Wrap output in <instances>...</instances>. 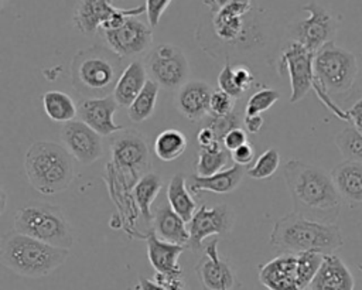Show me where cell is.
<instances>
[{
  "mask_svg": "<svg viewBox=\"0 0 362 290\" xmlns=\"http://www.w3.org/2000/svg\"><path fill=\"white\" fill-rule=\"evenodd\" d=\"M341 198L351 207H362V163L344 160L331 170Z\"/></svg>",
  "mask_w": 362,
  "mask_h": 290,
  "instance_id": "23",
  "label": "cell"
},
{
  "mask_svg": "<svg viewBox=\"0 0 362 290\" xmlns=\"http://www.w3.org/2000/svg\"><path fill=\"white\" fill-rule=\"evenodd\" d=\"M229 160L230 153L223 147L222 143L214 144L211 147H199L195 163L197 175L206 177L219 173L226 168Z\"/></svg>",
  "mask_w": 362,
  "mask_h": 290,
  "instance_id": "31",
  "label": "cell"
},
{
  "mask_svg": "<svg viewBox=\"0 0 362 290\" xmlns=\"http://www.w3.org/2000/svg\"><path fill=\"white\" fill-rule=\"evenodd\" d=\"M6 3H7V0H1V6H3V7L6 6Z\"/></svg>",
  "mask_w": 362,
  "mask_h": 290,
  "instance_id": "49",
  "label": "cell"
},
{
  "mask_svg": "<svg viewBox=\"0 0 362 290\" xmlns=\"http://www.w3.org/2000/svg\"><path fill=\"white\" fill-rule=\"evenodd\" d=\"M139 290H164L163 286H160L154 279H146V277H140L139 279V284H137Z\"/></svg>",
  "mask_w": 362,
  "mask_h": 290,
  "instance_id": "48",
  "label": "cell"
},
{
  "mask_svg": "<svg viewBox=\"0 0 362 290\" xmlns=\"http://www.w3.org/2000/svg\"><path fill=\"white\" fill-rule=\"evenodd\" d=\"M259 280L267 290H303L298 279L297 255L280 253L260 265Z\"/></svg>",
  "mask_w": 362,
  "mask_h": 290,
  "instance_id": "18",
  "label": "cell"
},
{
  "mask_svg": "<svg viewBox=\"0 0 362 290\" xmlns=\"http://www.w3.org/2000/svg\"><path fill=\"white\" fill-rule=\"evenodd\" d=\"M14 231L64 249H71L75 240L72 226L61 208L47 202L18 208L14 215Z\"/></svg>",
  "mask_w": 362,
  "mask_h": 290,
  "instance_id": "7",
  "label": "cell"
},
{
  "mask_svg": "<svg viewBox=\"0 0 362 290\" xmlns=\"http://www.w3.org/2000/svg\"><path fill=\"white\" fill-rule=\"evenodd\" d=\"M235 102L236 99L230 95L225 93L223 91L218 89L212 92L211 102H209V115L211 116H226L235 112Z\"/></svg>",
  "mask_w": 362,
  "mask_h": 290,
  "instance_id": "39",
  "label": "cell"
},
{
  "mask_svg": "<svg viewBox=\"0 0 362 290\" xmlns=\"http://www.w3.org/2000/svg\"><path fill=\"white\" fill-rule=\"evenodd\" d=\"M117 108L119 105L113 95L105 98H82L78 103V117L100 136H110L124 129L113 120Z\"/></svg>",
  "mask_w": 362,
  "mask_h": 290,
  "instance_id": "17",
  "label": "cell"
},
{
  "mask_svg": "<svg viewBox=\"0 0 362 290\" xmlns=\"http://www.w3.org/2000/svg\"><path fill=\"white\" fill-rule=\"evenodd\" d=\"M69 256V249L57 248L16 231L4 235L0 245L1 263L24 277H44L51 274Z\"/></svg>",
  "mask_w": 362,
  "mask_h": 290,
  "instance_id": "5",
  "label": "cell"
},
{
  "mask_svg": "<svg viewBox=\"0 0 362 290\" xmlns=\"http://www.w3.org/2000/svg\"><path fill=\"white\" fill-rule=\"evenodd\" d=\"M310 290H354L355 280L349 267L335 253L324 255L322 263L314 276Z\"/></svg>",
  "mask_w": 362,
  "mask_h": 290,
  "instance_id": "21",
  "label": "cell"
},
{
  "mask_svg": "<svg viewBox=\"0 0 362 290\" xmlns=\"http://www.w3.org/2000/svg\"><path fill=\"white\" fill-rule=\"evenodd\" d=\"M195 273L205 290H232L238 282L229 260L219 256L218 239L204 246V256L198 260Z\"/></svg>",
  "mask_w": 362,
  "mask_h": 290,
  "instance_id": "16",
  "label": "cell"
},
{
  "mask_svg": "<svg viewBox=\"0 0 362 290\" xmlns=\"http://www.w3.org/2000/svg\"><path fill=\"white\" fill-rule=\"evenodd\" d=\"M112 163L116 173L136 184L140 177L150 173V153L144 136L134 129H123L110 143Z\"/></svg>",
  "mask_w": 362,
  "mask_h": 290,
  "instance_id": "9",
  "label": "cell"
},
{
  "mask_svg": "<svg viewBox=\"0 0 362 290\" xmlns=\"http://www.w3.org/2000/svg\"><path fill=\"white\" fill-rule=\"evenodd\" d=\"M45 115L58 123H68L78 116V103L65 92L48 91L42 96Z\"/></svg>",
  "mask_w": 362,
  "mask_h": 290,
  "instance_id": "30",
  "label": "cell"
},
{
  "mask_svg": "<svg viewBox=\"0 0 362 290\" xmlns=\"http://www.w3.org/2000/svg\"><path fill=\"white\" fill-rule=\"evenodd\" d=\"M255 75L245 64L232 65L226 62L218 75V88L236 100L240 99L253 85Z\"/></svg>",
  "mask_w": 362,
  "mask_h": 290,
  "instance_id": "27",
  "label": "cell"
},
{
  "mask_svg": "<svg viewBox=\"0 0 362 290\" xmlns=\"http://www.w3.org/2000/svg\"><path fill=\"white\" fill-rule=\"evenodd\" d=\"M187 137L177 129H167L157 134L154 141V153L163 161L178 158L187 149Z\"/></svg>",
  "mask_w": 362,
  "mask_h": 290,
  "instance_id": "33",
  "label": "cell"
},
{
  "mask_svg": "<svg viewBox=\"0 0 362 290\" xmlns=\"http://www.w3.org/2000/svg\"><path fill=\"white\" fill-rule=\"evenodd\" d=\"M147 75L148 74L143 61L133 59L124 66L112 93L119 106L129 108L132 105L150 79Z\"/></svg>",
  "mask_w": 362,
  "mask_h": 290,
  "instance_id": "25",
  "label": "cell"
},
{
  "mask_svg": "<svg viewBox=\"0 0 362 290\" xmlns=\"http://www.w3.org/2000/svg\"><path fill=\"white\" fill-rule=\"evenodd\" d=\"M314 74L313 89L320 100L339 119L349 122L348 113L342 112L331 96L345 93L354 86L358 76L356 57L334 41L327 42L314 55Z\"/></svg>",
  "mask_w": 362,
  "mask_h": 290,
  "instance_id": "4",
  "label": "cell"
},
{
  "mask_svg": "<svg viewBox=\"0 0 362 290\" xmlns=\"http://www.w3.org/2000/svg\"><path fill=\"white\" fill-rule=\"evenodd\" d=\"M233 226V212L226 204H218L212 208L201 205L189 221V243L194 250L204 249V240L211 235H226Z\"/></svg>",
  "mask_w": 362,
  "mask_h": 290,
  "instance_id": "14",
  "label": "cell"
},
{
  "mask_svg": "<svg viewBox=\"0 0 362 290\" xmlns=\"http://www.w3.org/2000/svg\"><path fill=\"white\" fill-rule=\"evenodd\" d=\"M230 160L238 166H247L255 160V147L250 141L242 144L236 150L230 151Z\"/></svg>",
  "mask_w": 362,
  "mask_h": 290,
  "instance_id": "43",
  "label": "cell"
},
{
  "mask_svg": "<svg viewBox=\"0 0 362 290\" xmlns=\"http://www.w3.org/2000/svg\"><path fill=\"white\" fill-rule=\"evenodd\" d=\"M167 199L173 211L189 224L197 211V202L188 188L187 178L182 174L178 173L171 177L167 185Z\"/></svg>",
  "mask_w": 362,
  "mask_h": 290,
  "instance_id": "28",
  "label": "cell"
},
{
  "mask_svg": "<svg viewBox=\"0 0 362 290\" xmlns=\"http://www.w3.org/2000/svg\"><path fill=\"white\" fill-rule=\"evenodd\" d=\"M147 257L156 273L161 274H180L182 273L178 265V257L184 252L185 246L171 243L158 238L153 229L146 235Z\"/></svg>",
  "mask_w": 362,
  "mask_h": 290,
  "instance_id": "22",
  "label": "cell"
},
{
  "mask_svg": "<svg viewBox=\"0 0 362 290\" xmlns=\"http://www.w3.org/2000/svg\"><path fill=\"white\" fill-rule=\"evenodd\" d=\"M123 59L105 45H92L78 51L71 62V82L82 98H105L123 72Z\"/></svg>",
  "mask_w": 362,
  "mask_h": 290,
  "instance_id": "3",
  "label": "cell"
},
{
  "mask_svg": "<svg viewBox=\"0 0 362 290\" xmlns=\"http://www.w3.org/2000/svg\"><path fill=\"white\" fill-rule=\"evenodd\" d=\"M212 33L229 47H250L260 35L252 3H233L211 14Z\"/></svg>",
  "mask_w": 362,
  "mask_h": 290,
  "instance_id": "8",
  "label": "cell"
},
{
  "mask_svg": "<svg viewBox=\"0 0 362 290\" xmlns=\"http://www.w3.org/2000/svg\"><path fill=\"white\" fill-rule=\"evenodd\" d=\"M349 122L362 133V96L352 105V108L346 112Z\"/></svg>",
  "mask_w": 362,
  "mask_h": 290,
  "instance_id": "45",
  "label": "cell"
},
{
  "mask_svg": "<svg viewBox=\"0 0 362 290\" xmlns=\"http://www.w3.org/2000/svg\"><path fill=\"white\" fill-rule=\"evenodd\" d=\"M247 143V132L243 129V127H236V129H232L229 130L223 140H222V144L223 147L230 153L233 150H236L238 147H240L242 144Z\"/></svg>",
  "mask_w": 362,
  "mask_h": 290,
  "instance_id": "41",
  "label": "cell"
},
{
  "mask_svg": "<svg viewBox=\"0 0 362 290\" xmlns=\"http://www.w3.org/2000/svg\"><path fill=\"white\" fill-rule=\"evenodd\" d=\"M280 99V92L272 88H262L250 95L243 116H257L269 110Z\"/></svg>",
  "mask_w": 362,
  "mask_h": 290,
  "instance_id": "37",
  "label": "cell"
},
{
  "mask_svg": "<svg viewBox=\"0 0 362 290\" xmlns=\"http://www.w3.org/2000/svg\"><path fill=\"white\" fill-rule=\"evenodd\" d=\"M153 27L137 17H127L126 21L113 30L103 31L107 47L122 59L133 58L146 52L153 44Z\"/></svg>",
  "mask_w": 362,
  "mask_h": 290,
  "instance_id": "13",
  "label": "cell"
},
{
  "mask_svg": "<svg viewBox=\"0 0 362 290\" xmlns=\"http://www.w3.org/2000/svg\"><path fill=\"white\" fill-rule=\"evenodd\" d=\"M25 175L34 190L44 195L65 191L75 175L74 157L54 141H34L24 156Z\"/></svg>",
  "mask_w": 362,
  "mask_h": 290,
  "instance_id": "6",
  "label": "cell"
},
{
  "mask_svg": "<svg viewBox=\"0 0 362 290\" xmlns=\"http://www.w3.org/2000/svg\"><path fill=\"white\" fill-rule=\"evenodd\" d=\"M119 10L112 0H79L74 10L72 23L79 33L92 35L98 30H103Z\"/></svg>",
  "mask_w": 362,
  "mask_h": 290,
  "instance_id": "20",
  "label": "cell"
},
{
  "mask_svg": "<svg viewBox=\"0 0 362 290\" xmlns=\"http://www.w3.org/2000/svg\"><path fill=\"white\" fill-rule=\"evenodd\" d=\"M102 136L81 120H71L61 127L62 146L81 164H92L103 156Z\"/></svg>",
  "mask_w": 362,
  "mask_h": 290,
  "instance_id": "15",
  "label": "cell"
},
{
  "mask_svg": "<svg viewBox=\"0 0 362 290\" xmlns=\"http://www.w3.org/2000/svg\"><path fill=\"white\" fill-rule=\"evenodd\" d=\"M307 290H310V289H307Z\"/></svg>",
  "mask_w": 362,
  "mask_h": 290,
  "instance_id": "51",
  "label": "cell"
},
{
  "mask_svg": "<svg viewBox=\"0 0 362 290\" xmlns=\"http://www.w3.org/2000/svg\"><path fill=\"white\" fill-rule=\"evenodd\" d=\"M163 187V178L157 173H147L137 180L133 185V197L137 204L140 215L144 218L146 222L153 221L151 204L157 198L160 190Z\"/></svg>",
  "mask_w": 362,
  "mask_h": 290,
  "instance_id": "29",
  "label": "cell"
},
{
  "mask_svg": "<svg viewBox=\"0 0 362 290\" xmlns=\"http://www.w3.org/2000/svg\"><path fill=\"white\" fill-rule=\"evenodd\" d=\"M147 74L164 89H180L188 82V61L185 54L173 44H158L150 50L144 61Z\"/></svg>",
  "mask_w": 362,
  "mask_h": 290,
  "instance_id": "11",
  "label": "cell"
},
{
  "mask_svg": "<svg viewBox=\"0 0 362 290\" xmlns=\"http://www.w3.org/2000/svg\"><path fill=\"white\" fill-rule=\"evenodd\" d=\"M154 280L164 287V290H187V283L182 273L180 274H161L156 273Z\"/></svg>",
  "mask_w": 362,
  "mask_h": 290,
  "instance_id": "42",
  "label": "cell"
},
{
  "mask_svg": "<svg viewBox=\"0 0 362 290\" xmlns=\"http://www.w3.org/2000/svg\"><path fill=\"white\" fill-rule=\"evenodd\" d=\"M263 116L262 115H257V116H243V129L247 132V133H259L262 126H263Z\"/></svg>",
  "mask_w": 362,
  "mask_h": 290,
  "instance_id": "46",
  "label": "cell"
},
{
  "mask_svg": "<svg viewBox=\"0 0 362 290\" xmlns=\"http://www.w3.org/2000/svg\"><path fill=\"white\" fill-rule=\"evenodd\" d=\"M212 88L204 81H188L175 93V108L191 122H198L209 115Z\"/></svg>",
  "mask_w": 362,
  "mask_h": 290,
  "instance_id": "19",
  "label": "cell"
},
{
  "mask_svg": "<svg viewBox=\"0 0 362 290\" xmlns=\"http://www.w3.org/2000/svg\"><path fill=\"white\" fill-rule=\"evenodd\" d=\"M171 1L173 0H146L144 6H146V14H147L148 25H151L153 28L158 25L160 20H161V16L168 8Z\"/></svg>",
  "mask_w": 362,
  "mask_h": 290,
  "instance_id": "40",
  "label": "cell"
},
{
  "mask_svg": "<svg viewBox=\"0 0 362 290\" xmlns=\"http://www.w3.org/2000/svg\"><path fill=\"white\" fill-rule=\"evenodd\" d=\"M153 231L163 240L188 246L189 231L185 221L173 211L170 204H161L153 214Z\"/></svg>",
  "mask_w": 362,
  "mask_h": 290,
  "instance_id": "26",
  "label": "cell"
},
{
  "mask_svg": "<svg viewBox=\"0 0 362 290\" xmlns=\"http://www.w3.org/2000/svg\"><path fill=\"white\" fill-rule=\"evenodd\" d=\"M243 174H246V170L242 166L233 164L212 175H206V177H201L197 174L191 175L187 184L192 194H198L199 191H209L215 194H229L239 187V184L242 182Z\"/></svg>",
  "mask_w": 362,
  "mask_h": 290,
  "instance_id": "24",
  "label": "cell"
},
{
  "mask_svg": "<svg viewBox=\"0 0 362 290\" xmlns=\"http://www.w3.org/2000/svg\"><path fill=\"white\" fill-rule=\"evenodd\" d=\"M314 55L297 41H290L279 58V71H286L290 81V103L300 102L314 86Z\"/></svg>",
  "mask_w": 362,
  "mask_h": 290,
  "instance_id": "12",
  "label": "cell"
},
{
  "mask_svg": "<svg viewBox=\"0 0 362 290\" xmlns=\"http://www.w3.org/2000/svg\"><path fill=\"white\" fill-rule=\"evenodd\" d=\"M202 3L211 10V14L233 3H252V0H202Z\"/></svg>",
  "mask_w": 362,
  "mask_h": 290,
  "instance_id": "47",
  "label": "cell"
},
{
  "mask_svg": "<svg viewBox=\"0 0 362 290\" xmlns=\"http://www.w3.org/2000/svg\"><path fill=\"white\" fill-rule=\"evenodd\" d=\"M205 126L211 127L214 130V133L216 134V139L222 143L225 134L236 127H242L243 126V117H240L239 112H232L230 115L226 116H211L208 115L205 117Z\"/></svg>",
  "mask_w": 362,
  "mask_h": 290,
  "instance_id": "38",
  "label": "cell"
},
{
  "mask_svg": "<svg viewBox=\"0 0 362 290\" xmlns=\"http://www.w3.org/2000/svg\"><path fill=\"white\" fill-rule=\"evenodd\" d=\"M158 85L148 79L137 98L127 108V116L134 123H141L153 116L158 99Z\"/></svg>",
  "mask_w": 362,
  "mask_h": 290,
  "instance_id": "32",
  "label": "cell"
},
{
  "mask_svg": "<svg viewBox=\"0 0 362 290\" xmlns=\"http://www.w3.org/2000/svg\"><path fill=\"white\" fill-rule=\"evenodd\" d=\"M270 245L280 253L329 255L344 246V236L335 224L313 221L293 211L274 222Z\"/></svg>",
  "mask_w": 362,
  "mask_h": 290,
  "instance_id": "2",
  "label": "cell"
},
{
  "mask_svg": "<svg viewBox=\"0 0 362 290\" xmlns=\"http://www.w3.org/2000/svg\"><path fill=\"white\" fill-rule=\"evenodd\" d=\"M303 10L308 13V17L290 24V41H297L310 51L317 52L327 42L334 41L338 21L329 10L315 1L304 4Z\"/></svg>",
  "mask_w": 362,
  "mask_h": 290,
  "instance_id": "10",
  "label": "cell"
},
{
  "mask_svg": "<svg viewBox=\"0 0 362 290\" xmlns=\"http://www.w3.org/2000/svg\"><path fill=\"white\" fill-rule=\"evenodd\" d=\"M280 153L277 149L270 147L264 150L250 167L246 168V174L255 180H263L272 177L280 167Z\"/></svg>",
  "mask_w": 362,
  "mask_h": 290,
  "instance_id": "35",
  "label": "cell"
},
{
  "mask_svg": "<svg viewBox=\"0 0 362 290\" xmlns=\"http://www.w3.org/2000/svg\"><path fill=\"white\" fill-rule=\"evenodd\" d=\"M324 255L317 252H303L297 253V269H298V279L303 290H307L317 274Z\"/></svg>",
  "mask_w": 362,
  "mask_h": 290,
  "instance_id": "36",
  "label": "cell"
},
{
  "mask_svg": "<svg viewBox=\"0 0 362 290\" xmlns=\"http://www.w3.org/2000/svg\"><path fill=\"white\" fill-rule=\"evenodd\" d=\"M197 140H198V144L199 147H211L214 144H218L221 143L218 139H216V134L214 133V130L208 126H204L201 127V130L198 132L197 134Z\"/></svg>",
  "mask_w": 362,
  "mask_h": 290,
  "instance_id": "44",
  "label": "cell"
},
{
  "mask_svg": "<svg viewBox=\"0 0 362 290\" xmlns=\"http://www.w3.org/2000/svg\"><path fill=\"white\" fill-rule=\"evenodd\" d=\"M335 146L344 160L362 163V133L354 124L344 127L335 136Z\"/></svg>",
  "mask_w": 362,
  "mask_h": 290,
  "instance_id": "34",
  "label": "cell"
},
{
  "mask_svg": "<svg viewBox=\"0 0 362 290\" xmlns=\"http://www.w3.org/2000/svg\"><path fill=\"white\" fill-rule=\"evenodd\" d=\"M358 269H359V272L362 273V265H359V266H358Z\"/></svg>",
  "mask_w": 362,
  "mask_h": 290,
  "instance_id": "50",
  "label": "cell"
},
{
  "mask_svg": "<svg viewBox=\"0 0 362 290\" xmlns=\"http://www.w3.org/2000/svg\"><path fill=\"white\" fill-rule=\"evenodd\" d=\"M283 180L293 201L294 212L304 218L335 224L342 198L335 188L331 173L324 168L291 158L283 166Z\"/></svg>",
  "mask_w": 362,
  "mask_h": 290,
  "instance_id": "1",
  "label": "cell"
}]
</instances>
